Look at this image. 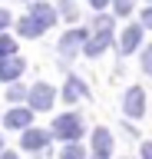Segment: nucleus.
Instances as JSON below:
<instances>
[{
    "mask_svg": "<svg viewBox=\"0 0 152 159\" xmlns=\"http://www.w3.org/2000/svg\"><path fill=\"white\" fill-rule=\"evenodd\" d=\"M142 109H145V96H142L139 86H132L129 96H126V113H129V116H139Z\"/></svg>",
    "mask_w": 152,
    "mask_h": 159,
    "instance_id": "obj_1",
    "label": "nucleus"
},
{
    "mask_svg": "<svg viewBox=\"0 0 152 159\" xmlns=\"http://www.w3.org/2000/svg\"><path fill=\"white\" fill-rule=\"evenodd\" d=\"M56 129H60V136H66V139H76V136H80V123H76L73 116L56 119Z\"/></svg>",
    "mask_w": 152,
    "mask_h": 159,
    "instance_id": "obj_2",
    "label": "nucleus"
},
{
    "mask_svg": "<svg viewBox=\"0 0 152 159\" xmlns=\"http://www.w3.org/2000/svg\"><path fill=\"white\" fill-rule=\"evenodd\" d=\"M50 99H53V89L50 86H37V89H33V103H37L40 109L50 106Z\"/></svg>",
    "mask_w": 152,
    "mask_h": 159,
    "instance_id": "obj_3",
    "label": "nucleus"
},
{
    "mask_svg": "<svg viewBox=\"0 0 152 159\" xmlns=\"http://www.w3.org/2000/svg\"><path fill=\"white\" fill-rule=\"evenodd\" d=\"M139 33H142V30H139V27H132V30H129V33H126V37H122V50H126V53H129V50H132V47H136V43H139Z\"/></svg>",
    "mask_w": 152,
    "mask_h": 159,
    "instance_id": "obj_4",
    "label": "nucleus"
},
{
    "mask_svg": "<svg viewBox=\"0 0 152 159\" xmlns=\"http://www.w3.org/2000/svg\"><path fill=\"white\" fill-rule=\"evenodd\" d=\"M27 119H30V113H27V109H17V113H10V116H7V126H23Z\"/></svg>",
    "mask_w": 152,
    "mask_h": 159,
    "instance_id": "obj_5",
    "label": "nucleus"
},
{
    "mask_svg": "<svg viewBox=\"0 0 152 159\" xmlns=\"http://www.w3.org/2000/svg\"><path fill=\"white\" fill-rule=\"evenodd\" d=\"M20 60H7V63H3V66H0V73H3V76H17V73H20Z\"/></svg>",
    "mask_w": 152,
    "mask_h": 159,
    "instance_id": "obj_6",
    "label": "nucleus"
},
{
    "mask_svg": "<svg viewBox=\"0 0 152 159\" xmlns=\"http://www.w3.org/2000/svg\"><path fill=\"white\" fill-rule=\"evenodd\" d=\"M96 149H99V156L109 152V136H106V133H96Z\"/></svg>",
    "mask_w": 152,
    "mask_h": 159,
    "instance_id": "obj_7",
    "label": "nucleus"
},
{
    "mask_svg": "<svg viewBox=\"0 0 152 159\" xmlns=\"http://www.w3.org/2000/svg\"><path fill=\"white\" fill-rule=\"evenodd\" d=\"M23 143H27L30 149H37V146H43V143H46V136H43V133H37V136H33V133H30V136L23 139Z\"/></svg>",
    "mask_w": 152,
    "mask_h": 159,
    "instance_id": "obj_8",
    "label": "nucleus"
},
{
    "mask_svg": "<svg viewBox=\"0 0 152 159\" xmlns=\"http://www.w3.org/2000/svg\"><path fill=\"white\" fill-rule=\"evenodd\" d=\"M142 66H145V73H152V47L145 50V57H142Z\"/></svg>",
    "mask_w": 152,
    "mask_h": 159,
    "instance_id": "obj_9",
    "label": "nucleus"
},
{
    "mask_svg": "<svg viewBox=\"0 0 152 159\" xmlns=\"http://www.w3.org/2000/svg\"><path fill=\"white\" fill-rule=\"evenodd\" d=\"M7 50H10V53H13V40H7V37H3V40H0V57H3Z\"/></svg>",
    "mask_w": 152,
    "mask_h": 159,
    "instance_id": "obj_10",
    "label": "nucleus"
},
{
    "mask_svg": "<svg viewBox=\"0 0 152 159\" xmlns=\"http://www.w3.org/2000/svg\"><path fill=\"white\" fill-rule=\"evenodd\" d=\"M142 23H145V27H152V10H145V13H142Z\"/></svg>",
    "mask_w": 152,
    "mask_h": 159,
    "instance_id": "obj_11",
    "label": "nucleus"
},
{
    "mask_svg": "<svg viewBox=\"0 0 152 159\" xmlns=\"http://www.w3.org/2000/svg\"><path fill=\"white\" fill-rule=\"evenodd\" d=\"M63 159H83V156H80V149H70V152H66Z\"/></svg>",
    "mask_w": 152,
    "mask_h": 159,
    "instance_id": "obj_12",
    "label": "nucleus"
},
{
    "mask_svg": "<svg viewBox=\"0 0 152 159\" xmlns=\"http://www.w3.org/2000/svg\"><path fill=\"white\" fill-rule=\"evenodd\" d=\"M142 156H145V159H152V146H142Z\"/></svg>",
    "mask_w": 152,
    "mask_h": 159,
    "instance_id": "obj_13",
    "label": "nucleus"
},
{
    "mask_svg": "<svg viewBox=\"0 0 152 159\" xmlns=\"http://www.w3.org/2000/svg\"><path fill=\"white\" fill-rule=\"evenodd\" d=\"M3 23H7V13H0V27H3Z\"/></svg>",
    "mask_w": 152,
    "mask_h": 159,
    "instance_id": "obj_14",
    "label": "nucleus"
},
{
    "mask_svg": "<svg viewBox=\"0 0 152 159\" xmlns=\"http://www.w3.org/2000/svg\"><path fill=\"white\" fill-rule=\"evenodd\" d=\"M93 3H96V7H102V3H106V0H93Z\"/></svg>",
    "mask_w": 152,
    "mask_h": 159,
    "instance_id": "obj_15",
    "label": "nucleus"
},
{
    "mask_svg": "<svg viewBox=\"0 0 152 159\" xmlns=\"http://www.w3.org/2000/svg\"><path fill=\"white\" fill-rule=\"evenodd\" d=\"M7 159H13V156H7Z\"/></svg>",
    "mask_w": 152,
    "mask_h": 159,
    "instance_id": "obj_16",
    "label": "nucleus"
}]
</instances>
